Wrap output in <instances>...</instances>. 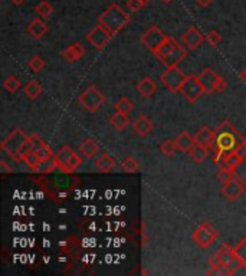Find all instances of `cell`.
I'll return each instance as SVG.
<instances>
[{
    "mask_svg": "<svg viewBox=\"0 0 246 276\" xmlns=\"http://www.w3.org/2000/svg\"><path fill=\"white\" fill-rule=\"evenodd\" d=\"M245 144V138L235 125L225 120L215 131V148L223 151H239Z\"/></svg>",
    "mask_w": 246,
    "mask_h": 276,
    "instance_id": "1",
    "label": "cell"
},
{
    "mask_svg": "<svg viewBox=\"0 0 246 276\" xmlns=\"http://www.w3.org/2000/svg\"><path fill=\"white\" fill-rule=\"evenodd\" d=\"M98 22L106 27V29H108V30L113 33V36H115L117 33H120L124 27L130 23V16L121 9L120 5L113 3V5H110V6L99 15Z\"/></svg>",
    "mask_w": 246,
    "mask_h": 276,
    "instance_id": "2",
    "label": "cell"
},
{
    "mask_svg": "<svg viewBox=\"0 0 246 276\" xmlns=\"http://www.w3.org/2000/svg\"><path fill=\"white\" fill-rule=\"evenodd\" d=\"M53 161H55V167L63 173H72L82 164V159L71 148L69 145H63L61 150L55 154Z\"/></svg>",
    "mask_w": 246,
    "mask_h": 276,
    "instance_id": "3",
    "label": "cell"
},
{
    "mask_svg": "<svg viewBox=\"0 0 246 276\" xmlns=\"http://www.w3.org/2000/svg\"><path fill=\"white\" fill-rule=\"evenodd\" d=\"M79 104L85 108L89 112H95L99 108L106 104V95L95 87V85H89L81 95H79Z\"/></svg>",
    "mask_w": 246,
    "mask_h": 276,
    "instance_id": "4",
    "label": "cell"
},
{
    "mask_svg": "<svg viewBox=\"0 0 246 276\" xmlns=\"http://www.w3.org/2000/svg\"><path fill=\"white\" fill-rule=\"evenodd\" d=\"M27 138H29V135H26L25 131H22L20 128H16L15 131H12V133L2 141L0 147H2L3 151L8 152L13 160L20 161L19 150H20L22 144L25 143Z\"/></svg>",
    "mask_w": 246,
    "mask_h": 276,
    "instance_id": "5",
    "label": "cell"
},
{
    "mask_svg": "<svg viewBox=\"0 0 246 276\" xmlns=\"http://www.w3.org/2000/svg\"><path fill=\"white\" fill-rule=\"evenodd\" d=\"M218 236H219V232L212 226L210 223L204 222L202 223V224H199V226L194 229L192 239H193V242L199 246V248L207 249L210 245H213V243L216 242Z\"/></svg>",
    "mask_w": 246,
    "mask_h": 276,
    "instance_id": "6",
    "label": "cell"
},
{
    "mask_svg": "<svg viewBox=\"0 0 246 276\" xmlns=\"http://www.w3.org/2000/svg\"><path fill=\"white\" fill-rule=\"evenodd\" d=\"M186 78H187V75H185V72L179 69L177 66L167 68V71L160 76L163 85L171 92H180V88L185 84Z\"/></svg>",
    "mask_w": 246,
    "mask_h": 276,
    "instance_id": "7",
    "label": "cell"
},
{
    "mask_svg": "<svg viewBox=\"0 0 246 276\" xmlns=\"http://www.w3.org/2000/svg\"><path fill=\"white\" fill-rule=\"evenodd\" d=\"M180 94L189 102L193 104V102H196L204 94V89H203L202 84H200V81H199V78L196 75H187L185 84L180 88Z\"/></svg>",
    "mask_w": 246,
    "mask_h": 276,
    "instance_id": "8",
    "label": "cell"
},
{
    "mask_svg": "<svg viewBox=\"0 0 246 276\" xmlns=\"http://www.w3.org/2000/svg\"><path fill=\"white\" fill-rule=\"evenodd\" d=\"M166 39V35L158 29L156 25L150 26L143 35H141V44L144 45L149 49L151 54H154V51L161 45V42Z\"/></svg>",
    "mask_w": 246,
    "mask_h": 276,
    "instance_id": "9",
    "label": "cell"
},
{
    "mask_svg": "<svg viewBox=\"0 0 246 276\" xmlns=\"http://www.w3.org/2000/svg\"><path fill=\"white\" fill-rule=\"evenodd\" d=\"M111 37H113V33H111L108 29H106V27L102 26L101 23L97 25V26L94 27L88 35H87L88 42L92 45L95 49H102V48H106L107 45L110 44Z\"/></svg>",
    "mask_w": 246,
    "mask_h": 276,
    "instance_id": "10",
    "label": "cell"
},
{
    "mask_svg": "<svg viewBox=\"0 0 246 276\" xmlns=\"http://www.w3.org/2000/svg\"><path fill=\"white\" fill-rule=\"evenodd\" d=\"M243 191H245V184L237 176L222 186V196L229 202H236L237 199L243 194Z\"/></svg>",
    "mask_w": 246,
    "mask_h": 276,
    "instance_id": "11",
    "label": "cell"
},
{
    "mask_svg": "<svg viewBox=\"0 0 246 276\" xmlns=\"http://www.w3.org/2000/svg\"><path fill=\"white\" fill-rule=\"evenodd\" d=\"M29 137H30V141H32V150L39 154V157L42 159V161L52 160L53 157H55V154H53L52 148L49 147V144L45 143L44 140L39 135H36V134H32Z\"/></svg>",
    "mask_w": 246,
    "mask_h": 276,
    "instance_id": "12",
    "label": "cell"
},
{
    "mask_svg": "<svg viewBox=\"0 0 246 276\" xmlns=\"http://www.w3.org/2000/svg\"><path fill=\"white\" fill-rule=\"evenodd\" d=\"M182 41H183V44L187 46V49H190V51H196V49L203 44L204 36L202 35V32H200L197 27L192 26V27H189V30L186 32L185 35L182 36Z\"/></svg>",
    "mask_w": 246,
    "mask_h": 276,
    "instance_id": "13",
    "label": "cell"
},
{
    "mask_svg": "<svg viewBox=\"0 0 246 276\" xmlns=\"http://www.w3.org/2000/svg\"><path fill=\"white\" fill-rule=\"evenodd\" d=\"M85 55V48L79 42H75V44L69 45L63 52H62V58L66 61V62H78L79 59Z\"/></svg>",
    "mask_w": 246,
    "mask_h": 276,
    "instance_id": "14",
    "label": "cell"
},
{
    "mask_svg": "<svg viewBox=\"0 0 246 276\" xmlns=\"http://www.w3.org/2000/svg\"><path fill=\"white\" fill-rule=\"evenodd\" d=\"M219 75H216L215 71H212L210 68H206L203 69V72L197 76L200 84H202L203 89H204V94H213L215 91V84H216V80H218Z\"/></svg>",
    "mask_w": 246,
    "mask_h": 276,
    "instance_id": "15",
    "label": "cell"
},
{
    "mask_svg": "<svg viewBox=\"0 0 246 276\" xmlns=\"http://www.w3.org/2000/svg\"><path fill=\"white\" fill-rule=\"evenodd\" d=\"M194 140H196L197 145L207 147L212 150V147L215 145V131H212L209 127H202L194 135Z\"/></svg>",
    "mask_w": 246,
    "mask_h": 276,
    "instance_id": "16",
    "label": "cell"
},
{
    "mask_svg": "<svg viewBox=\"0 0 246 276\" xmlns=\"http://www.w3.org/2000/svg\"><path fill=\"white\" fill-rule=\"evenodd\" d=\"M186 56H187V51H186L185 48L182 46V45H176V48L171 51V54L166 56L161 62L164 63L167 68H171V66H177L179 63L182 62L183 59H185Z\"/></svg>",
    "mask_w": 246,
    "mask_h": 276,
    "instance_id": "17",
    "label": "cell"
},
{
    "mask_svg": "<svg viewBox=\"0 0 246 276\" xmlns=\"http://www.w3.org/2000/svg\"><path fill=\"white\" fill-rule=\"evenodd\" d=\"M132 130H134V133L137 134L138 137H146L147 134L151 133V130H153V123H151L146 115L137 116V118L132 121Z\"/></svg>",
    "mask_w": 246,
    "mask_h": 276,
    "instance_id": "18",
    "label": "cell"
},
{
    "mask_svg": "<svg viewBox=\"0 0 246 276\" xmlns=\"http://www.w3.org/2000/svg\"><path fill=\"white\" fill-rule=\"evenodd\" d=\"M174 143H176L179 151L189 152L196 145V140L187 131H183V133H180L174 138Z\"/></svg>",
    "mask_w": 246,
    "mask_h": 276,
    "instance_id": "19",
    "label": "cell"
},
{
    "mask_svg": "<svg viewBox=\"0 0 246 276\" xmlns=\"http://www.w3.org/2000/svg\"><path fill=\"white\" fill-rule=\"evenodd\" d=\"M137 91H138V94H140L141 97L150 98V97H153V95L156 94L157 85H156V82L151 80L150 76H146V78H143V80L137 84Z\"/></svg>",
    "mask_w": 246,
    "mask_h": 276,
    "instance_id": "20",
    "label": "cell"
},
{
    "mask_svg": "<svg viewBox=\"0 0 246 276\" xmlns=\"http://www.w3.org/2000/svg\"><path fill=\"white\" fill-rule=\"evenodd\" d=\"M27 33L32 36V37H35V39H41L42 36L46 35V32H48V25L44 22V19L39 18L35 19V20H32L29 25H27Z\"/></svg>",
    "mask_w": 246,
    "mask_h": 276,
    "instance_id": "21",
    "label": "cell"
},
{
    "mask_svg": "<svg viewBox=\"0 0 246 276\" xmlns=\"http://www.w3.org/2000/svg\"><path fill=\"white\" fill-rule=\"evenodd\" d=\"M95 167L99 173H111L115 169V160L108 152H102L95 160Z\"/></svg>",
    "mask_w": 246,
    "mask_h": 276,
    "instance_id": "22",
    "label": "cell"
},
{
    "mask_svg": "<svg viewBox=\"0 0 246 276\" xmlns=\"http://www.w3.org/2000/svg\"><path fill=\"white\" fill-rule=\"evenodd\" d=\"M79 151L85 157V159H92L98 151H99V145L97 141H94L92 138H87L84 143L79 145Z\"/></svg>",
    "mask_w": 246,
    "mask_h": 276,
    "instance_id": "23",
    "label": "cell"
},
{
    "mask_svg": "<svg viewBox=\"0 0 246 276\" xmlns=\"http://www.w3.org/2000/svg\"><path fill=\"white\" fill-rule=\"evenodd\" d=\"M209 151H210V148L202 147V145H197V144H196L193 148L189 151V155H190V159H192L196 164H200V163H203V161L207 159Z\"/></svg>",
    "mask_w": 246,
    "mask_h": 276,
    "instance_id": "24",
    "label": "cell"
},
{
    "mask_svg": "<svg viewBox=\"0 0 246 276\" xmlns=\"http://www.w3.org/2000/svg\"><path fill=\"white\" fill-rule=\"evenodd\" d=\"M23 92H25V95L29 99H36L42 94V85L39 84V81H29L25 85V88H23Z\"/></svg>",
    "mask_w": 246,
    "mask_h": 276,
    "instance_id": "25",
    "label": "cell"
},
{
    "mask_svg": "<svg viewBox=\"0 0 246 276\" xmlns=\"http://www.w3.org/2000/svg\"><path fill=\"white\" fill-rule=\"evenodd\" d=\"M128 115H124L121 112H117L115 111V114L111 118H110V124L111 127L117 130V131H123L127 128V125H128Z\"/></svg>",
    "mask_w": 246,
    "mask_h": 276,
    "instance_id": "26",
    "label": "cell"
},
{
    "mask_svg": "<svg viewBox=\"0 0 246 276\" xmlns=\"http://www.w3.org/2000/svg\"><path fill=\"white\" fill-rule=\"evenodd\" d=\"M23 163H25L30 170L38 171V169H39V167H41V164H42V159L39 157V154H38V152L32 150V151L27 152L26 155L23 157Z\"/></svg>",
    "mask_w": 246,
    "mask_h": 276,
    "instance_id": "27",
    "label": "cell"
},
{
    "mask_svg": "<svg viewBox=\"0 0 246 276\" xmlns=\"http://www.w3.org/2000/svg\"><path fill=\"white\" fill-rule=\"evenodd\" d=\"M114 109L117 112L124 114V115H130L131 111L134 109V104L127 97H123V98L118 99V102L114 105Z\"/></svg>",
    "mask_w": 246,
    "mask_h": 276,
    "instance_id": "28",
    "label": "cell"
},
{
    "mask_svg": "<svg viewBox=\"0 0 246 276\" xmlns=\"http://www.w3.org/2000/svg\"><path fill=\"white\" fill-rule=\"evenodd\" d=\"M121 169H123L124 173H128V174H132V173H137L140 170V163L137 159H134L132 155H128L127 159H124V161L121 163Z\"/></svg>",
    "mask_w": 246,
    "mask_h": 276,
    "instance_id": "29",
    "label": "cell"
},
{
    "mask_svg": "<svg viewBox=\"0 0 246 276\" xmlns=\"http://www.w3.org/2000/svg\"><path fill=\"white\" fill-rule=\"evenodd\" d=\"M35 10H36V13L39 15V18H42V19L51 18L53 13L52 5H51L49 2H46V0H42V2L36 6Z\"/></svg>",
    "mask_w": 246,
    "mask_h": 276,
    "instance_id": "30",
    "label": "cell"
},
{
    "mask_svg": "<svg viewBox=\"0 0 246 276\" xmlns=\"http://www.w3.org/2000/svg\"><path fill=\"white\" fill-rule=\"evenodd\" d=\"M233 177H236V173L235 170L228 169V167H220L219 171L216 173V178L219 180L220 183H228L229 180H232Z\"/></svg>",
    "mask_w": 246,
    "mask_h": 276,
    "instance_id": "31",
    "label": "cell"
},
{
    "mask_svg": "<svg viewBox=\"0 0 246 276\" xmlns=\"http://www.w3.org/2000/svg\"><path fill=\"white\" fill-rule=\"evenodd\" d=\"M3 88L6 89L8 92H10V94H15L20 88V82H19L16 76L10 75V76H8L6 80L3 81Z\"/></svg>",
    "mask_w": 246,
    "mask_h": 276,
    "instance_id": "32",
    "label": "cell"
},
{
    "mask_svg": "<svg viewBox=\"0 0 246 276\" xmlns=\"http://www.w3.org/2000/svg\"><path fill=\"white\" fill-rule=\"evenodd\" d=\"M160 151L163 152L164 155H167V157L173 155V154L177 151V145L176 143H174V140H173V141H171V140H164V141L161 143V145H160Z\"/></svg>",
    "mask_w": 246,
    "mask_h": 276,
    "instance_id": "33",
    "label": "cell"
},
{
    "mask_svg": "<svg viewBox=\"0 0 246 276\" xmlns=\"http://www.w3.org/2000/svg\"><path fill=\"white\" fill-rule=\"evenodd\" d=\"M45 61L41 58V56H32L27 62V66L32 69L33 72H41L45 68Z\"/></svg>",
    "mask_w": 246,
    "mask_h": 276,
    "instance_id": "34",
    "label": "cell"
},
{
    "mask_svg": "<svg viewBox=\"0 0 246 276\" xmlns=\"http://www.w3.org/2000/svg\"><path fill=\"white\" fill-rule=\"evenodd\" d=\"M235 253L240 258V260H242V263H243V266L246 269V236L237 243V246L235 248Z\"/></svg>",
    "mask_w": 246,
    "mask_h": 276,
    "instance_id": "35",
    "label": "cell"
},
{
    "mask_svg": "<svg viewBox=\"0 0 246 276\" xmlns=\"http://www.w3.org/2000/svg\"><path fill=\"white\" fill-rule=\"evenodd\" d=\"M206 39H207V44L212 45V46H218L222 42V36L218 30H210L206 36Z\"/></svg>",
    "mask_w": 246,
    "mask_h": 276,
    "instance_id": "36",
    "label": "cell"
},
{
    "mask_svg": "<svg viewBox=\"0 0 246 276\" xmlns=\"http://www.w3.org/2000/svg\"><path fill=\"white\" fill-rule=\"evenodd\" d=\"M32 151V141H30V137L27 138L25 143L22 144L20 150H19V157H20V161H23V157L26 155L27 152Z\"/></svg>",
    "mask_w": 246,
    "mask_h": 276,
    "instance_id": "37",
    "label": "cell"
},
{
    "mask_svg": "<svg viewBox=\"0 0 246 276\" xmlns=\"http://www.w3.org/2000/svg\"><path fill=\"white\" fill-rule=\"evenodd\" d=\"M228 88V82L225 78H222V76H218V80H216V84H215V92L216 94H220V92H223L225 89Z\"/></svg>",
    "mask_w": 246,
    "mask_h": 276,
    "instance_id": "38",
    "label": "cell"
},
{
    "mask_svg": "<svg viewBox=\"0 0 246 276\" xmlns=\"http://www.w3.org/2000/svg\"><path fill=\"white\" fill-rule=\"evenodd\" d=\"M127 8L131 12H138L140 9H143V5L140 3V0H128L127 2Z\"/></svg>",
    "mask_w": 246,
    "mask_h": 276,
    "instance_id": "39",
    "label": "cell"
},
{
    "mask_svg": "<svg viewBox=\"0 0 246 276\" xmlns=\"http://www.w3.org/2000/svg\"><path fill=\"white\" fill-rule=\"evenodd\" d=\"M239 76H240V80L243 81V82L246 84V66L242 69V72H240V75H239Z\"/></svg>",
    "mask_w": 246,
    "mask_h": 276,
    "instance_id": "40",
    "label": "cell"
},
{
    "mask_svg": "<svg viewBox=\"0 0 246 276\" xmlns=\"http://www.w3.org/2000/svg\"><path fill=\"white\" fill-rule=\"evenodd\" d=\"M212 0H197V3L200 5V6H207L209 3H210Z\"/></svg>",
    "mask_w": 246,
    "mask_h": 276,
    "instance_id": "41",
    "label": "cell"
},
{
    "mask_svg": "<svg viewBox=\"0 0 246 276\" xmlns=\"http://www.w3.org/2000/svg\"><path fill=\"white\" fill-rule=\"evenodd\" d=\"M237 152H240L242 155H246V138H245V144H243V147H242V148H240Z\"/></svg>",
    "mask_w": 246,
    "mask_h": 276,
    "instance_id": "42",
    "label": "cell"
},
{
    "mask_svg": "<svg viewBox=\"0 0 246 276\" xmlns=\"http://www.w3.org/2000/svg\"><path fill=\"white\" fill-rule=\"evenodd\" d=\"M10 2H12L13 5H16V6H19V5H22V3H23L25 0H10Z\"/></svg>",
    "mask_w": 246,
    "mask_h": 276,
    "instance_id": "43",
    "label": "cell"
},
{
    "mask_svg": "<svg viewBox=\"0 0 246 276\" xmlns=\"http://www.w3.org/2000/svg\"><path fill=\"white\" fill-rule=\"evenodd\" d=\"M150 2H151V0H140V3L143 5V8H144V6H147Z\"/></svg>",
    "mask_w": 246,
    "mask_h": 276,
    "instance_id": "44",
    "label": "cell"
},
{
    "mask_svg": "<svg viewBox=\"0 0 246 276\" xmlns=\"http://www.w3.org/2000/svg\"><path fill=\"white\" fill-rule=\"evenodd\" d=\"M161 2H164V3H170V2H174V0H161Z\"/></svg>",
    "mask_w": 246,
    "mask_h": 276,
    "instance_id": "45",
    "label": "cell"
}]
</instances>
